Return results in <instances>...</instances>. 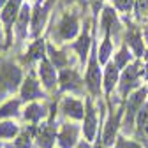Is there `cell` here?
<instances>
[{
	"instance_id": "obj_33",
	"label": "cell",
	"mask_w": 148,
	"mask_h": 148,
	"mask_svg": "<svg viewBox=\"0 0 148 148\" xmlns=\"http://www.w3.org/2000/svg\"><path fill=\"white\" fill-rule=\"evenodd\" d=\"M101 4H102V0H92V7H94L95 14H97V11L101 9Z\"/></svg>"
},
{
	"instance_id": "obj_7",
	"label": "cell",
	"mask_w": 148,
	"mask_h": 148,
	"mask_svg": "<svg viewBox=\"0 0 148 148\" xmlns=\"http://www.w3.org/2000/svg\"><path fill=\"white\" fill-rule=\"evenodd\" d=\"M85 85L90 90L92 95H99L101 94V85H102V76H101V69H99V60H97V49H94L90 57L88 71L85 76Z\"/></svg>"
},
{
	"instance_id": "obj_30",
	"label": "cell",
	"mask_w": 148,
	"mask_h": 148,
	"mask_svg": "<svg viewBox=\"0 0 148 148\" xmlns=\"http://www.w3.org/2000/svg\"><path fill=\"white\" fill-rule=\"evenodd\" d=\"M136 16L139 20H148V0H136Z\"/></svg>"
},
{
	"instance_id": "obj_34",
	"label": "cell",
	"mask_w": 148,
	"mask_h": 148,
	"mask_svg": "<svg viewBox=\"0 0 148 148\" xmlns=\"http://www.w3.org/2000/svg\"><path fill=\"white\" fill-rule=\"evenodd\" d=\"M76 148H92V146H90V143H88L86 139H85V141L81 139V141H79V143L76 145Z\"/></svg>"
},
{
	"instance_id": "obj_16",
	"label": "cell",
	"mask_w": 148,
	"mask_h": 148,
	"mask_svg": "<svg viewBox=\"0 0 148 148\" xmlns=\"http://www.w3.org/2000/svg\"><path fill=\"white\" fill-rule=\"evenodd\" d=\"M20 7H23L21 5V0H7V4H5L2 14H0V16H2V21L5 23L7 35H11V27L18 20V14H20V11H21Z\"/></svg>"
},
{
	"instance_id": "obj_14",
	"label": "cell",
	"mask_w": 148,
	"mask_h": 148,
	"mask_svg": "<svg viewBox=\"0 0 148 148\" xmlns=\"http://www.w3.org/2000/svg\"><path fill=\"white\" fill-rule=\"evenodd\" d=\"M25 122H30L32 125H39L48 118V108L41 102H28L21 113Z\"/></svg>"
},
{
	"instance_id": "obj_23",
	"label": "cell",
	"mask_w": 148,
	"mask_h": 148,
	"mask_svg": "<svg viewBox=\"0 0 148 148\" xmlns=\"http://www.w3.org/2000/svg\"><path fill=\"white\" fill-rule=\"evenodd\" d=\"M20 132H21V127L18 125L14 120H2L0 122V139L2 141L16 139Z\"/></svg>"
},
{
	"instance_id": "obj_12",
	"label": "cell",
	"mask_w": 148,
	"mask_h": 148,
	"mask_svg": "<svg viewBox=\"0 0 148 148\" xmlns=\"http://www.w3.org/2000/svg\"><path fill=\"white\" fill-rule=\"evenodd\" d=\"M58 86L62 92H81L83 79L74 69H62L58 76Z\"/></svg>"
},
{
	"instance_id": "obj_31",
	"label": "cell",
	"mask_w": 148,
	"mask_h": 148,
	"mask_svg": "<svg viewBox=\"0 0 148 148\" xmlns=\"http://www.w3.org/2000/svg\"><path fill=\"white\" fill-rule=\"evenodd\" d=\"M116 148H143L139 143L136 141H131V139H125V138H120L116 141Z\"/></svg>"
},
{
	"instance_id": "obj_27",
	"label": "cell",
	"mask_w": 148,
	"mask_h": 148,
	"mask_svg": "<svg viewBox=\"0 0 148 148\" xmlns=\"http://www.w3.org/2000/svg\"><path fill=\"white\" fill-rule=\"evenodd\" d=\"M46 51L49 55V62L57 67V69H67L69 65V58H67V55L64 51H58V49H55L51 44L46 46Z\"/></svg>"
},
{
	"instance_id": "obj_10",
	"label": "cell",
	"mask_w": 148,
	"mask_h": 148,
	"mask_svg": "<svg viewBox=\"0 0 148 148\" xmlns=\"http://www.w3.org/2000/svg\"><path fill=\"white\" fill-rule=\"evenodd\" d=\"M58 109L62 115L71 120H83L85 118V106L79 99L76 97H64L58 104Z\"/></svg>"
},
{
	"instance_id": "obj_19",
	"label": "cell",
	"mask_w": 148,
	"mask_h": 148,
	"mask_svg": "<svg viewBox=\"0 0 148 148\" xmlns=\"http://www.w3.org/2000/svg\"><path fill=\"white\" fill-rule=\"evenodd\" d=\"M44 51H46L44 41H42V39H37V41L30 46V49L27 51V55L23 57V62L28 64V65H32L34 62H41V60H44V58H46Z\"/></svg>"
},
{
	"instance_id": "obj_5",
	"label": "cell",
	"mask_w": 148,
	"mask_h": 148,
	"mask_svg": "<svg viewBox=\"0 0 148 148\" xmlns=\"http://www.w3.org/2000/svg\"><path fill=\"white\" fill-rule=\"evenodd\" d=\"M79 132H81V127L78 123L64 122L62 127L58 129V136H57L58 148H76V145L81 141Z\"/></svg>"
},
{
	"instance_id": "obj_37",
	"label": "cell",
	"mask_w": 148,
	"mask_h": 148,
	"mask_svg": "<svg viewBox=\"0 0 148 148\" xmlns=\"http://www.w3.org/2000/svg\"><path fill=\"white\" fill-rule=\"evenodd\" d=\"M2 148H14V146H12V145H11V143H5V145H4V146H2Z\"/></svg>"
},
{
	"instance_id": "obj_32",
	"label": "cell",
	"mask_w": 148,
	"mask_h": 148,
	"mask_svg": "<svg viewBox=\"0 0 148 148\" xmlns=\"http://www.w3.org/2000/svg\"><path fill=\"white\" fill-rule=\"evenodd\" d=\"M132 2H134V0H113V4L116 5V9H118V11H122V12L131 11Z\"/></svg>"
},
{
	"instance_id": "obj_39",
	"label": "cell",
	"mask_w": 148,
	"mask_h": 148,
	"mask_svg": "<svg viewBox=\"0 0 148 148\" xmlns=\"http://www.w3.org/2000/svg\"><path fill=\"white\" fill-rule=\"evenodd\" d=\"M76 2H79V4H83V5H85V2H86V0H76Z\"/></svg>"
},
{
	"instance_id": "obj_25",
	"label": "cell",
	"mask_w": 148,
	"mask_h": 148,
	"mask_svg": "<svg viewBox=\"0 0 148 148\" xmlns=\"http://www.w3.org/2000/svg\"><path fill=\"white\" fill-rule=\"evenodd\" d=\"M32 21V12H30V7L25 4L18 14V20H16V32H18V37L23 39L27 35V28H28V23Z\"/></svg>"
},
{
	"instance_id": "obj_17",
	"label": "cell",
	"mask_w": 148,
	"mask_h": 148,
	"mask_svg": "<svg viewBox=\"0 0 148 148\" xmlns=\"http://www.w3.org/2000/svg\"><path fill=\"white\" fill-rule=\"evenodd\" d=\"M136 134L143 141V145H148V101L143 104L136 116Z\"/></svg>"
},
{
	"instance_id": "obj_18",
	"label": "cell",
	"mask_w": 148,
	"mask_h": 148,
	"mask_svg": "<svg viewBox=\"0 0 148 148\" xmlns=\"http://www.w3.org/2000/svg\"><path fill=\"white\" fill-rule=\"evenodd\" d=\"M125 41L129 42V46L132 48V51L138 55V57H143L145 55V48H143V37L141 32L136 25H129L127 34H125Z\"/></svg>"
},
{
	"instance_id": "obj_13",
	"label": "cell",
	"mask_w": 148,
	"mask_h": 148,
	"mask_svg": "<svg viewBox=\"0 0 148 148\" xmlns=\"http://www.w3.org/2000/svg\"><path fill=\"white\" fill-rule=\"evenodd\" d=\"M139 64H132V65H127L123 74H122V79H120V94L127 95L132 88L139 86Z\"/></svg>"
},
{
	"instance_id": "obj_35",
	"label": "cell",
	"mask_w": 148,
	"mask_h": 148,
	"mask_svg": "<svg viewBox=\"0 0 148 148\" xmlns=\"http://www.w3.org/2000/svg\"><path fill=\"white\" fill-rule=\"evenodd\" d=\"M145 74L148 76V53H146V64H145Z\"/></svg>"
},
{
	"instance_id": "obj_40",
	"label": "cell",
	"mask_w": 148,
	"mask_h": 148,
	"mask_svg": "<svg viewBox=\"0 0 148 148\" xmlns=\"http://www.w3.org/2000/svg\"><path fill=\"white\" fill-rule=\"evenodd\" d=\"M0 42H2V27H0Z\"/></svg>"
},
{
	"instance_id": "obj_38",
	"label": "cell",
	"mask_w": 148,
	"mask_h": 148,
	"mask_svg": "<svg viewBox=\"0 0 148 148\" xmlns=\"http://www.w3.org/2000/svg\"><path fill=\"white\" fill-rule=\"evenodd\" d=\"M95 148H106V146H102V143H97V145H95Z\"/></svg>"
},
{
	"instance_id": "obj_8",
	"label": "cell",
	"mask_w": 148,
	"mask_h": 148,
	"mask_svg": "<svg viewBox=\"0 0 148 148\" xmlns=\"http://www.w3.org/2000/svg\"><path fill=\"white\" fill-rule=\"evenodd\" d=\"M97 129H99V118H97V111L94 108L90 99H86V104H85V118H83V136L85 139L90 143L94 141L95 136H97Z\"/></svg>"
},
{
	"instance_id": "obj_2",
	"label": "cell",
	"mask_w": 148,
	"mask_h": 148,
	"mask_svg": "<svg viewBox=\"0 0 148 148\" xmlns=\"http://www.w3.org/2000/svg\"><path fill=\"white\" fill-rule=\"evenodd\" d=\"M146 102V90L139 88L134 94L127 99L125 102V120L122 122L125 131H132V125L136 123V116L139 113V109L143 108V104Z\"/></svg>"
},
{
	"instance_id": "obj_11",
	"label": "cell",
	"mask_w": 148,
	"mask_h": 148,
	"mask_svg": "<svg viewBox=\"0 0 148 148\" xmlns=\"http://www.w3.org/2000/svg\"><path fill=\"white\" fill-rule=\"evenodd\" d=\"M55 0H39L34 7V12H32V34L34 35H39V32L42 30L44 23H46V18H48V12H49V7Z\"/></svg>"
},
{
	"instance_id": "obj_26",
	"label": "cell",
	"mask_w": 148,
	"mask_h": 148,
	"mask_svg": "<svg viewBox=\"0 0 148 148\" xmlns=\"http://www.w3.org/2000/svg\"><path fill=\"white\" fill-rule=\"evenodd\" d=\"M90 42H92V41H90V35H88V28H83V34L79 35L78 42H74V44H72V48L78 51L79 60H81V62H85V60H86V57H88Z\"/></svg>"
},
{
	"instance_id": "obj_20",
	"label": "cell",
	"mask_w": 148,
	"mask_h": 148,
	"mask_svg": "<svg viewBox=\"0 0 148 148\" xmlns=\"http://www.w3.org/2000/svg\"><path fill=\"white\" fill-rule=\"evenodd\" d=\"M32 143H35V125L23 127L21 132L14 139L12 146L14 148H32Z\"/></svg>"
},
{
	"instance_id": "obj_29",
	"label": "cell",
	"mask_w": 148,
	"mask_h": 148,
	"mask_svg": "<svg viewBox=\"0 0 148 148\" xmlns=\"http://www.w3.org/2000/svg\"><path fill=\"white\" fill-rule=\"evenodd\" d=\"M132 60V55H131V51H129L125 46L116 53V57H115V65L118 67V69H125L127 65H129V62Z\"/></svg>"
},
{
	"instance_id": "obj_15",
	"label": "cell",
	"mask_w": 148,
	"mask_h": 148,
	"mask_svg": "<svg viewBox=\"0 0 148 148\" xmlns=\"http://www.w3.org/2000/svg\"><path fill=\"white\" fill-rule=\"evenodd\" d=\"M39 78L42 81V86L46 90H55V86L58 85V76H57V69H55V65L44 58L39 62Z\"/></svg>"
},
{
	"instance_id": "obj_6",
	"label": "cell",
	"mask_w": 148,
	"mask_h": 148,
	"mask_svg": "<svg viewBox=\"0 0 148 148\" xmlns=\"http://www.w3.org/2000/svg\"><path fill=\"white\" fill-rule=\"evenodd\" d=\"M78 14L74 12H65L60 21L57 23V28H55V37L60 41H71L72 37H76L78 34Z\"/></svg>"
},
{
	"instance_id": "obj_1",
	"label": "cell",
	"mask_w": 148,
	"mask_h": 148,
	"mask_svg": "<svg viewBox=\"0 0 148 148\" xmlns=\"http://www.w3.org/2000/svg\"><path fill=\"white\" fill-rule=\"evenodd\" d=\"M21 83V69L12 62L0 64V101L9 97L12 92L20 88Z\"/></svg>"
},
{
	"instance_id": "obj_22",
	"label": "cell",
	"mask_w": 148,
	"mask_h": 148,
	"mask_svg": "<svg viewBox=\"0 0 148 148\" xmlns=\"http://www.w3.org/2000/svg\"><path fill=\"white\" fill-rule=\"evenodd\" d=\"M102 30L106 32V35H109V32L118 34L120 32V23L116 20V14L111 7H106L102 12Z\"/></svg>"
},
{
	"instance_id": "obj_36",
	"label": "cell",
	"mask_w": 148,
	"mask_h": 148,
	"mask_svg": "<svg viewBox=\"0 0 148 148\" xmlns=\"http://www.w3.org/2000/svg\"><path fill=\"white\" fill-rule=\"evenodd\" d=\"M5 4H7V0H0V7H5Z\"/></svg>"
},
{
	"instance_id": "obj_3",
	"label": "cell",
	"mask_w": 148,
	"mask_h": 148,
	"mask_svg": "<svg viewBox=\"0 0 148 148\" xmlns=\"http://www.w3.org/2000/svg\"><path fill=\"white\" fill-rule=\"evenodd\" d=\"M57 136H58V127L53 120V115L41 125H35V145L39 148H53Z\"/></svg>"
},
{
	"instance_id": "obj_9",
	"label": "cell",
	"mask_w": 148,
	"mask_h": 148,
	"mask_svg": "<svg viewBox=\"0 0 148 148\" xmlns=\"http://www.w3.org/2000/svg\"><path fill=\"white\" fill-rule=\"evenodd\" d=\"M41 97H46L42 88H41V85L37 83V79L34 78V74H28L27 79L21 83V88H20L21 102H35V99H41Z\"/></svg>"
},
{
	"instance_id": "obj_4",
	"label": "cell",
	"mask_w": 148,
	"mask_h": 148,
	"mask_svg": "<svg viewBox=\"0 0 148 148\" xmlns=\"http://www.w3.org/2000/svg\"><path fill=\"white\" fill-rule=\"evenodd\" d=\"M123 111H125V106L118 108L116 111H113V113L108 116L106 125H104V131H102V136H101L102 146L109 148L111 145L116 141V132H118V127L122 125V115H123Z\"/></svg>"
},
{
	"instance_id": "obj_28",
	"label": "cell",
	"mask_w": 148,
	"mask_h": 148,
	"mask_svg": "<svg viewBox=\"0 0 148 148\" xmlns=\"http://www.w3.org/2000/svg\"><path fill=\"white\" fill-rule=\"evenodd\" d=\"M113 51V42L109 41V35L104 37V41L99 48V62L101 64H109V55Z\"/></svg>"
},
{
	"instance_id": "obj_21",
	"label": "cell",
	"mask_w": 148,
	"mask_h": 148,
	"mask_svg": "<svg viewBox=\"0 0 148 148\" xmlns=\"http://www.w3.org/2000/svg\"><path fill=\"white\" fill-rule=\"evenodd\" d=\"M21 99H7L0 106V120H12L14 116L20 115Z\"/></svg>"
},
{
	"instance_id": "obj_24",
	"label": "cell",
	"mask_w": 148,
	"mask_h": 148,
	"mask_svg": "<svg viewBox=\"0 0 148 148\" xmlns=\"http://www.w3.org/2000/svg\"><path fill=\"white\" fill-rule=\"evenodd\" d=\"M116 83H118V67L115 65V62L113 64H108L106 65V72H104V81H102V85H104V92L109 95L111 92H113V88L116 86Z\"/></svg>"
}]
</instances>
